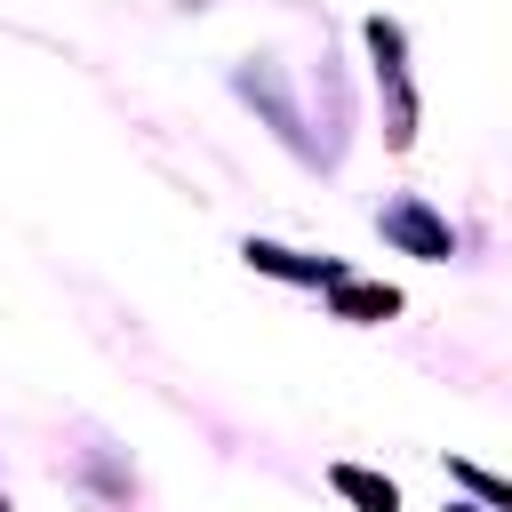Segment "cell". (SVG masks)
I'll list each match as a JSON object with an SVG mask.
<instances>
[{
    "instance_id": "cell-1",
    "label": "cell",
    "mask_w": 512,
    "mask_h": 512,
    "mask_svg": "<svg viewBox=\"0 0 512 512\" xmlns=\"http://www.w3.org/2000/svg\"><path fill=\"white\" fill-rule=\"evenodd\" d=\"M360 40H368V56H376V88H384V144H392V152H408V144H416V88H408V32H400L392 16H368V24H360Z\"/></svg>"
},
{
    "instance_id": "cell-8",
    "label": "cell",
    "mask_w": 512,
    "mask_h": 512,
    "mask_svg": "<svg viewBox=\"0 0 512 512\" xmlns=\"http://www.w3.org/2000/svg\"><path fill=\"white\" fill-rule=\"evenodd\" d=\"M184 8H200V0H184Z\"/></svg>"
},
{
    "instance_id": "cell-5",
    "label": "cell",
    "mask_w": 512,
    "mask_h": 512,
    "mask_svg": "<svg viewBox=\"0 0 512 512\" xmlns=\"http://www.w3.org/2000/svg\"><path fill=\"white\" fill-rule=\"evenodd\" d=\"M328 488L344 504H360V512H400V488L384 472H368V464H328Z\"/></svg>"
},
{
    "instance_id": "cell-3",
    "label": "cell",
    "mask_w": 512,
    "mask_h": 512,
    "mask_svg": "<svg viewBox=\"0 0 512 512\" xmlns=\"http://www.w3.org/2000/svg\"><path fill=\"white\" fill-rule=\"evenodd\" d=\"M240 256H248V272H272V280H296V288H336V280H344L336 256H296V248H280V240H248Z\"/></svg>"
},
{
    "instance_id": "cell-7",
    "label": "cell",
    "mask_w": 512,
    "mask_h": 512,
    "mask_svg": "<svg viewBox=\"0 0 512 512\" xmlns=\"http://www.w3.org/2000/svg\"><path fill=\"white\" fill-rule=\"evenodd\" d=\"M448 512H472V504H448Z\"/></svg>"
},
{
    "instance_id": "cell-4",
    "label": "cell",
    "mask_w": 512,
    "mask_h": 512,
    "mask_svg": "<svg viewBox=\"0 0 512 512\" xmlns=\"http://www.w3.org/2000/svg\"><path fill=\"white\" fill-rule=\"evenodd\" d=\"M328 312H336V320H392V312H400V288H384V280H352V272H344V280L328 288Z\"/></svg>"
},
{
    "instance_id": "cell-6",
    "label": "cell",
    "mask_w": 512,
    "mask_h": 512,
    "mask_svg": "<svg viewBox=\"0 0 512 512\" xmlns=\"http://www.w3.org/2000/svg\"><path fill=\"white\" fill-rule=\"evenodd\" d=\"M448 472H456V480H464V488H472L480 504L512 512V480H504V472H488V464H472V456H448Z\"/></svg>"
},
{
    "instance_id": "cell-9",
    "label": "cell",
    "mask_w": 512,
    "mask_h": 512,
    "mask_svg": "<svg viewBox=\"0 0 512 512\" xmlns=\"http://www.w3.org/2000/svg\"><path fill=\"white\" fill-rule=\"evenodd\" d=\"M0 512H8V504H0Z\"/></svg>"
},
{
    "instance_id": "cell-2",
    "label": "cell",
    "mask_w": 512,
    "mask_h": 512,
    "mask_svg": "<svg viewBox=\"0 0 512 512\" xmlns=\"http://www.w3.org/2000/svg\"><path fill=\"white\" fill-rule=\"evenodd\" d=\"M376 232H384L400 256H424V264H448V256H456V232H448V216H440L432 200H416V192L384 200V208H376Z\"/></svg>"
}]
</instances>
